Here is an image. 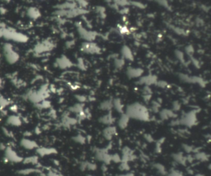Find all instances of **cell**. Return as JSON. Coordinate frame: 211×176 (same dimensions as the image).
I'll list each match as a JSON object with an SVG mask.
<instances>
[{"instance_id":"7","label":"cell","mask_w":211,"mask_h":176,"mask_svg":"<svg viewBox=\"0 0 211 176\" xmlns=\"http://www.w3.org/2000/svg\"><path fill=\"white\" fill-rule=\"evenodd\" d=\"M121 157V162H128L130 161H133L135 159V156L133 153L132 149L126 147L123 149L122 151V156Z\"/></svg>"},{"instance_id":"4","label":"cell","mask_w":211,"mask_h":176,"mask_svg":"<svg viewBox=\"0 0 211 176\" xmlns=\"http://www.w3.org/2000/svg\"><path fill=\"white\" fill-rule=\"evenodd\" d=\"M196 121V113L193 111H191L187 114H186L179 121L180 124L188 127H191L195 125Z\"/></svg>"},{"instance_id":"20","label":"cell","mask_w":211,"mask_h":176,"mask_svg":"<svg viewBox=\"0 0 211 176\" xmlns=\"http://www.w3.org/2000/svg\"><path fill=\"white\" fill-rule=\"evenodd\" d=\"M99 108L100 109L103 111H110V110L113 108V103L112 101L107 100L104 101L102 103H101Z\"/></svg>"},{"instance_id":"6","label":"cell","mask_w":211,"mask_h":176,"mask_svg":"<svg viewBox=\"0 0 211 176\" xmlns=\"http://www.w3.org/2000/svg\"><path fill=\"white\" fill-rule=\"evenodd\" d=\"M36 152L41 157L52 155L58 153V151L54 148L49 147H38L36 149Z\"/></svg>"},{"instance_id":"8","label":"cell","mask_w":211,"mask_h":176,"mask_svg":"<svg viewBox=\"0 0 211 176\" xmlns=\"http://www.w3.org/2000/svg\"><path fill=\"white\" fill-rule=\"evenodd\" d=\"M82 49L86 53H97L100 51L99 47L96 46L95 44L91 42H85L82 45Z\"/></svg>"},{"instance_id":"11","label":"cell","mask_w":211,"mask_h":176,"mask_svg":"<svg viewBox=\"0 0 211 176\" xmlns=\"http://www.w3.org/2000/svg\"><path fill=\"white\" fill-rule=\"evenodd\" d=\"M130 118L125 113L121 114V117L118 121V125L121 129H125L128 127Z\"/></svg>"},{"instance_id":"13","label":"cell","mask_w":211,"mask_h":176,"mask_svg":"<svg viewBox=\"0 0 211 176\" xmlns=\"http://www.w3.org/2000/svg\"><path fill=\"white\" fill-rule=\"evenodd\" d=\"M173 159L178 164L184 165L186 162L187 161V158L184 156L183 154L181 153H177L172 154Z\"/></svg>"},{"instance_id":"43","label":"cell","mask_w":211,"mask_h":176,"mask_svg":"<svg viewBox=\"0 0 211 176\" xmlns=\"http://www.w3.org/2000/svg\"><path fill=\"white\" fill-rule=\"evenodd\" d=\"M195 176H204V175H202V174H197Z\"/></svg>"},{"instance_id":"32","label":"cell","mask_w":211,"mask_h":176,"mask_svg":"<svg viewBox=\"0 0 211 176\" xmlns=\"http://www.w3.org/2000/svg\"><path fill=\"white\" fill-rule=\"evenodd\" d=\"M173 108L174 111H178L180 108V105L178 101H175L173 105Z\"/></svg>"},{"instance_id":"2","label":"cell","mask_w":211,"mask_h":176,"mask_svg":"<svg viewBox=\"0 0 211 176\" xmlns=\"http://www.w3.org/2000/svg\"><path fill=\"white\" fill-rule=\"evenodd\" d=\"M8 162L19 163L22 162L24 158L19 156L12 147L8 146L5 150V158Z\"/></svg>"},{"instance_id":"29","label":"cell","mask_w":211,"mask_h":176,"mask_svg":"<svg viewBox=\"0 0 211 176\" xmlns=\"http://www.w3.org/2000/svg\"><path fill=\"white\" fill-rule=\"evenodd\" d=\"M115 66L117 68L121 67L123 66L124 64V61L122 59H116L115 61Z\"/></svg>"},{"instance_id":"5","label":"cell","mask_w":211,"mask_h":176,"mask_svg":"<svg viewBox=\"0 0 211 176\" xmlns=\"http://www.w3.org/2000/svg\"><path fill=\"white\" fill-rule=\"evenodd\" d=\"M20 145L22 148L28 150H32L34 149H37L39 147V145L37 144L35 141H33L32 140H30L26 138L22 139L20 140Z\"/></svg>"},{"instance_id":"37","label":"cell","mask_w":211,"mask_h":176,"mask_svg":"<svg viewBox=\"0 0 211 176\" xmlns=\"http://www.w3.org/2000/svg\"><path fill=\"white\" fill-rule=\"evenodd\" d=\"M118 176H134V174L132 173H125L119 175Z\"/></svg>"},{"instance_id":"22","label":"cell","mask_w":211,"mask_h":176,"mask_svg":"<svg viewBox=\"0 0 211 176\" xmlns=\"http://www.w3.org/2000/svg\"><path fill=\"white\" fill-rule=\"evenodd\" d=\"M153 166L154 168L159 172V174L163 175L167 174V172L166 171L165 167H164L163 165L160 164V163H155V164L153 165Z\"/></svg>"},{"instance_id":"27","label":"cell","mask_w":211,"mask_h":176,"mask_svg":"<svg viewBox=\"0 0 211 176\" xmlns=\"http://www.w3.org/2000/svg\"><path fill=\"white\" fill-rule=\"evenodd\" d=\"M111 160L112 162L116 163H120L121 162V157L118 154H111Z\"/></svg>"},{"instance_id":"21","label":"cell","mask_w":211,"mask_h":176,"mask_svg":"<svg viewBox=\"0 0 211 176\" xmlns=\"http://www.w3.org/2000/svg\"><path fill=\"white\" fill-rule=\"evenodd\" d=\"M122 54H123V57L126 58L129 60H133V56L131 51L130 49L128 48V46H123V48H122Z\"/></svg>"},{"instance_id":"42","label":"cell","mask_w":211,"mask_h":176,"mask_svg":"<svg viewBox=\"0 0 211 176\" xmlns=\"http://www.w3.org/2000/svg\"><path fill=\"white\" fill-rule=\"evenodd\" d=\"M10 109L13 111V112H17V111H18V107H17L16 106H11Z\"/></svg>"},{"instance_id":"1","label":"cell","mask_w":211,"mask_h":176,"mask_svg":"<svg viewBox=\"0 0 211 176\" xmlns=\"http://www.w3.org/2000/svg\"><path fill=\"white\" fill-rule=\"evenodd\" d=\"M125 114L129 118L141 121H148L150 119L149 111L147 108L139 103H134L128 106Z\"/></svg>"},{"instance_id":"41","label":"cell","mask_w":211,"mask_h":176,"mask_svg":"<svg viewBox=\"0 0 211 176\" xmlns=\"http://www.w3.org/2000/svg\"><path fill=\"white\" fill-rule=\"evenodd\" d=\"M6 147H7L6 146L4 143H0V149L1 150H5Z\"/></svg>"},{"instance_id":"38","label":"cell","mask_w":211,"mask_h":176,"mask_svg":"<svg viewBox=\"0 0 211 176\" xmlns=\"http://www.w3.org/2000/svg\"><path fill=\"white\" fill-rule=\"evenodd\" d=\"M186 50L188 53H191H191H193V47L191 46H190L189 47H186Z\"/></svg>"},{"instance_id":"14","label":"cell","mask_w":211,"mask_h":176,"mask_svg":"<svg viewBox=\"0 0 211 176\" xmlns=\"http://www.w3.org/2000/svg\"><path fill=\"white\" fill-rule=\"evenodd\" d=\"M160 116L162 120H167L170 118H174L175 116V114L173 111L165 109L160 111Z\"/></svg>"},{"instance_id":"10","label":"cell","mask_w":211,"mask_h":176,"mask_svg":"<svg viewBox=\"0 0 211 176\" xmlns=\"http://www.w3.org/2000/svg\"><path fill=\"white\" fill-rule=\"evenodd\" d=\"M99 121L100 123L104 124V125L110 126H111L112 124H113L114 121H115V119L113 118L111 111H109V113L108 114L100 117L99 119Z\"/></svg>"},{"instance_id":"23","label":"cell","mask_w":211,"mask_h":176,"mask_svg":"<svg viewBox=\"0 0 211 176\" xmlns=\"http://www.w3.org/2000/svg\"><path fill=\"white\" fill-rule=\"evenodd\" d=\"M69 110L71 112H73L76 113L78 114H80L81 113L83 112V105L82 104H76L74 106L71 107L69 108Z\"/></svg>"},{"instance_id":"9","label":"cell","mask_w":211,"mask_h":176,"mask_svg":"<svg viewBox=\"0 0 211 176\" xmlns=\"http://www.w3.org/2000/svg\"><path fill=\"white\" fill-rule=\"evenodd\" d=\"M116 134V128L114 126H107L103 130V136L104 138L107 140H110L112 139L114 135Z\"/></svg>"},{"instance_id":"16","label":"cell","mask_w":211,"mask_h":176,"mask_svg":"<svg viewBox=\"0 0 211 176\" xmlns=\"http://www.w3.org/2000/svg\"><path fill=\"white\" fill-rule=\"evenodd\" d=\"M39 156L37 155H33V156H27L26 158H25L23 159L22 162L24 163V164H39Z\"/></svg>"},{"instance_id":"19","label":"cell","mask_w":211,"mask_h":176,"mask_svg":"<svg viewBox=\"0 0 211 176\" xmlns=\"http://www.w3.org/2000/svg\"><path fill=\"white\" fill-rule=\"evenodd\" d=\"M113 108H115L118 112L123 114V106L122 103L119 98H116L112 101Z\"/></svg>"},{"instance_id":"36","label":"cell","mask_w":211,"mask_h":176,"mask_svg":"<svg viewBox=\"0 0 211 176\" xmlns=\"http://www.w3.org/2000/svg\"><path fill=\"white\" fill-rule=\"evenodd\" d=\"M132 4H133L134 5L137 6L138 7L140 8H144V6L142 5V4L140 3H136V2H132Z\"/></svg>"},{"instance_id":"25","label":"cell","mask_w":211,"mask_h":176,"mask_svg":"<svg viewBox=\"0 0 211 176\" xmlns=\"http://www.w3.org/2000/svg\"><path fill=\"white\" fill-rule=\"evenodd\" d=\"M73 140L75 141V142L80 144H84L86 142V138L81 135H78L77 136L74 137L73 138Z\"/></svg>"},{"instance_id":"18","label":"cell","mask_w":211,"mask_h":176,"mask_svg":"<svg viewBox=\"0 0 211 176\" xmlns=\"http://www.w3.org/2000/svg\"><path fill=\"white\" fill-rule=\"evenodd\" d=\"M41 173V171L39 168H27V169H23L18 171V173L20 175H27L31 174L33 173Z\"/></svg>"},{"instance_id":"26","label":"cell","mask_w":211,"mask_h":176,"mask_svg":"<svg viewBox=\"0 0 211 176\" xmlns=\"http://www.w3.org/2000/svg\"><path fill=\"white\" fill-rule=\"evenodd\" d=\"M129 165L128 164V162H121L119 166V169L120 171H128L129 170Z\"/></svg>"},{"instance_id":"35","label":"cell","mask_w":211,"mask_h":176,"mask_svg":"<svg viewBox=\"0 0 211 176\" xmlns=\"http://www.w3.org/2000/svg\"><path fill=\"white\" fill-rule=\"evenodd\" d=\"M176 53L177 58H179L180 60L183 59V54L182 53L180 52V51H177V52Z\"/></svg>"},{"instance_id":"31","label":"cell","mask_w":211,"mask_h":176,"mask_svg":"<svg viewBox=\"0 0 211 176\" xmlns=\"http://www.w3.org/2000/svg\"><path fill=\"white\" fill-rule=\"evenodd\" d=\"M115 2H116L115 3L116 5H119V6H125L129 5V3L128 1H115Z\"/></svg>"},{"instance_id":"15","label":"cell","mask_w":211,"mask_h":176,"mask_svg":"<svg viewBox=\"0 0 211 176\" xmlns=\"http://www.w3.org/2000/svg\"><path fill=\"white\" fill-rule=\"evenodd\" d=\"M143 73V70L141 69H132L130 68L128 70L127 74L131 78H135L140 76Z\"/></svg>"},{"instance_id":"12","label":"cell","mask_w":211,"mask_h":176,"mask_svg":"<svg viewBox=\"0 0 211 176\" xmlns=\"http://www.w3.org/2000/svg\"><path fill=\"white\" fill-rule=\"evenodd\" d=\"M7 123L12 126L18 127L22 124V120L18 116L12 115L7 119Z\"/></svg>"},{"instance_id":"17","label":"cell","mask_w":211,"mask_h":176,"mask_svg":"<svg viewBox=\"0 0 211 176\" xmlns=\"http://www.w3.org/2000/svg\"><path fill=\"white\" fill-rule=\"evenodd\" d=\"M97 168V166L94 163L89 162H83L80 166V169L82 171L89 170V171H94Z\"/></svg>"},{"instance_id":"34","label":"cell","mask_w":211,"mask_h":176,"mask_svg":"<svg viewBox=\"0 0 211 176\" xmlns=\"http://www.w3.org/2000/svg\"><path fill=\"white\" fill-rule=\"evenodd\" d=\"M77 99L78 100V101L79 102H84L86 100V97H84V96H77Z\"/></svg>"},{"instance_id":"28","label":"cell","mask_w":211,"mask_h":176,"mask_svg":"<svg viewBox=\"0 0 211 176\" xmlns=\"http://www.w3.org/2000/svg\"><path fill=\"white\" fill-rule=\"evenodd\" d=\"M167 176H183L182 173L179 171L178 170L176 169H173L172 170L170 173H167Z\"/></svg>"},{"instance_id":"30","label":"cell","mask_w":211,"mask_h":176,"mask_svg":"<svg viewBox=\"0 0 211 176\" xmlns=\"http://www.w3.org/2000/svg\"><path fill=\"white\" fill-rule=\"evenodd\" d=\"M183 149H184V151L187 153L194 152V148H193V147H191V146H189L187 145H184L183 146Z\"/></svg>"},{"instance_id":"39","label":"cell","mask_w":211,"mask_h":176,"mask_svg":"<svg viewBox=\"0 0 211 176\" xmlns=\"http://www.w3.org/2000/svg\"><path fill=\"white\" fill-rule=\"evenodd\" d=\"M159 2H160V3H159L160 4V5H161L162 6H163L164 7H168L167 1H159Z\"/></svg>"},{"instance_id":"3","label":"cell","mask_w":211,"mask_h":176,"mask_svg":"<svg viewBox=\"0 0 211 176\" xmlns=\"http://www.w3.org/2000/svg\"><path fill=\"white\" fill-rule=\"evenodd\" d=\"M95 157L98 161L103 163V164H108L112 162L111 154L108 153V149H97L95 152Z\"/></svg>"},{"instance_id":"24","label":"cell","mask_w":211,"mask_h":176,"mask_svg":"<svg viewBox=\"0 0 211 176\" xmlns=\"http://www.w3.org/2000/svg\"><path fill=\"white\" fill-rule=\"evenodd\" d=\"M195 158L196 159V160L201 161H207L208 160L209 157L204 153L197 152V153H196Z\"/></svg>"},{"instance_id":"33","label":"cell","mask_w":211,"mask_h":176,"mask_svg":"<svg viewBox=\"0 0 211 176\" xmlns=\"http://www.w3.org/2000/svg\"><path fill=\"white\" fill-rule=\"evenodd\" d=\"M145 138H146V139L147 141H149V142H151V141H153V140H153V138H152V137L150 135H149V134H146L145 135Z\"/></svg>"},{"instance_id":"40","label":"cell","mask_w":211,"mask_h":176,"mask_svg":"<svg viewBox=\"0 0 211 176\" xmlns=\"http://www.w3.org/2000/svg\"><path fill=\"white\" fill-rule=\"evenodd\" d=\"M158 85H159V87H165V86L167 85V83L165 82H163V81H160V82H159Z\"/></svg>"}]
</instances>
